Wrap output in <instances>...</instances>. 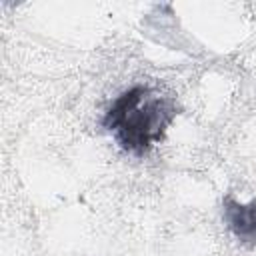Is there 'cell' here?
Returning <instances> with one entry per match:
<instances>
[{
	"instance_id": "cell-2",
	"label": "cell",
	"mask_w": 256,
	"mask_h": 256,
	"mask_svg": "<svg viewBox=\"0 0 256 256\" xmlns=\"http://www.w3.org/2000/svg\"><path fill=\"white\" fill-rule=\"evenodd\" d=\"M224 222L236 240L248 248L256 246V200L242 204L232 194H226L222 200Z\"/></svg>"
},
{
	"instance_id": "cell-1",
	"label": "cell",
	"mask_w": 256,
	"mask_h": 256,
	"mask_svg": "<svg viewBox=\"0 0 256 256\" xmlns=\"http://www.w3.org/2000/svg\"><path fill=\"white\" fill-rule=\"evenodd\" d=\"M176 116L178 106L170 96H162L138 84L122 92L110 104L102 118V126L112 132L116 144L124 152L142 158L164 138Z\"/></svg>"
}]
</instances>
